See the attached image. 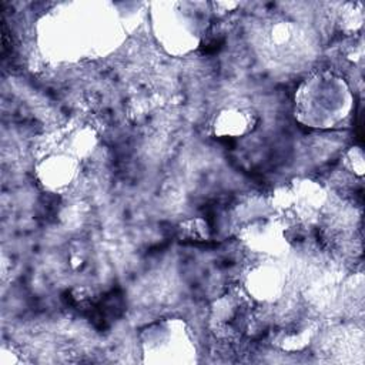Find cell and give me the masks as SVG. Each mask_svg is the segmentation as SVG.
Returning a JSON list of instances; mask_svg holds the SVG:
<instances>
[{
	"instance_id": "1",
	"label": "cell",
	"mask_w": 365,
	"mask_h": 365,
	"mask_svg": "<svg viewBox=\"0 0 365 365\" xmlns=\"http://www.w3.org/2000/svg\"><path fill=\"white\" fill-rule=\"evenodd\" d=\"M352 103L346 81L331 71H321L307 77L295 93V117L307 127L334 128L349 115Z\"/></svg>"
},
{
	"instance_id": "2",
	"label": "cell",
	"mask_w": 365,
	"mask_h": 365,
	"mask_svg": "<svg viewBox=\"0 0 365 365\" xmlns=\"http://www.w3.org/2000/svg\"><path fill=\"white\" fill-rule=\"evenodd\" d=\"M188 344L187 328L177 319L155 322L141 332L143 352L150 362H173Z\"/></svg>"
},
{
	"instance_id": "3",
	"label": "cell",
	"mask_w": 365,
	"mask_h": 365,
	"mask_svg": "<svg viewBox=\"0 0 365 365\" xmlns=\"http://www.w3.org/2000/svg\"><path fill=\"white\" fill-rule=\"evenodd\" d=\"M242 241L255 252L277 255L287 247L284 227L271 218H258L248 221L241 230Z\"/></svg>"
},
{
	"instance_id": "4",
	"label": "cell",
	"mask_w": 365,
	"mask_h": 365,
	"mask_svg": "<svg viewBox=\"0 0 365 365\" xmlns=\"http://www.w3.org/2000/svg\"><path fill=\"white\" fill-rule=\"evenodd\" d=\"M77 175V161L67 154H51L38 167L41 184L51 191H63L70 187Z\"/></svg>"
},
{
	"instance_id": "5",
	"label": "cell",
	"mask_w": 365,
	"mask_h": 365,
	"mask_svg": "<svg viewBox=\"0 0 365 365\" xmlns=\"http://www.w3.org/2000/svg\"><path fill=\"white\" fill-rule=\"evenodd\" d=\"M255 113L242 107H227L220 110L212 120V130L220 137H242L254 130Z\"/></svg>"
},
{
	"instance_id": "6",
	"label": "cell",
	"mask_w": 365,
	"mask_h": 365,
	"mask_svg": "<svg viewBox=\"0 0 365 365\" xmlns=\"http://www.w3.org/2000/svg\"><path fill=\"white\" fill-rule=\"evenodd\" d=\"M248 292L258 299H274L282 287V275L272 264H259L250 271Z\"/></svg>"
},
{
	"instance_id": "7",
	"label": "cell",
	"mask_w": 365,
	"mask_h": 365,
	"mask_svg": "<svg viewBox=\"0 0 365 365\" xmlns=\"http://www.w3.org/2000/svg\"><path fill=\"white\" fill-rule=\"evenodd\" d=\"M180 232L191 241H204L208 238V225L202 218H190L180 224Z\"/></svg>"
},
{
	"instance_id": "8",
	"label": "cell",
	"mask_w": 365,
	"mask_h": 365,
	"mask_svg": "<svg viewBox=\"0 0 365 365\" xmlns=\"http://www.w3.org/2000/svg\"><path fill=\"white\" fill-rule=\"evenodd\" d=\"M346 167L349 168L351 173H354V175L362 177L364 175V170H365V164H364V153L361 147H351V150L346 153V160H345Z\"/></svg>"
}]
</instances>
